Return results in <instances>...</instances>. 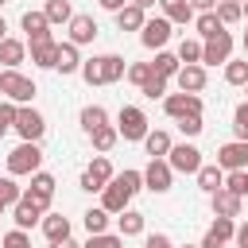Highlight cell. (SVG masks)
Masks as SVG:
<instances>
[{
	"instance_id": "obj_50",
	"label": "cell",
	"mask_w": 248,
	"mask_h": 248,
	"mask_svg": "<svg viewBox=\"0 0 248 248\" xmlns=\"http://www.w3.org/2000/svg\"><path fill=\"white\" fill-rule=\"evenodd\" d=\"M124 4H128V0H101V8H105V12H120Z\"/></svg>"
},
{
	"instance_id": "obj_8",
	"label": "cell",
	"mask_w": 248,
	"mask_h": 248,
	"mask_svg": "<svg viewBox=\"0 0 248 248\" xmlns=\"http://www.w3.org/2000/svg\"><path fill=\"white\" fill-rule=\"evenodd\" d=\"M167 163H170L174 174H198V167H202V151H198L194 143H170Z\"/></svg>"
},
{
	"instance_id": "obj_13",
	"label": "cell",
	"mask_w": 248,
	"mask_h": 248,
	"mask_svg": "<svg viewBox=\"0 0 248 248\" xmlns=\"http://www.w3.org/2000/svg\"><path fill=\"white\" fill-rule=\"evenodd\" d=\"M128 202H132V190L112 174V178L101 186V209H108V213H124V209H128Z\"/></svg>"
},
{
	"instance_id": "obj_29",
	"label": "cell",
	"mask_w": 248,
	"mask_h": 248,
	"mask_svg": "<svg viewBox=\"0 0 248 248\" xmlns=\"http://www.w3.org/2000/svg\"><path fill=\"white\" fill-rule=\"evenodd\" d=\"M232 232H236L232 217H213V225H209V232H205V244H229Z\"/></svg>"
},
{
	"instance_id": "obj_34",
	"label": "cell",
	"mask_w": 248,
	"mask_h": 248,
	"mask_svg": "<svg viewBox=\"0 0 248 248\" xmlns=\"http://www.w3.org/2000/svg\"><path fill=\"white\" fill-rule=\"evenodd\" d=\"M78 120H81V128H85V136H89L93 128H101V124H108V112H105L101 105H85Z\"/></svg>"
},
{
	"instance_id": "obj_18",
	"label": "cell",
	"mask_w": 248,
	"mask_h": 248,
	"mask_svg": "<svg viewBox=\"0 0 248 248\" xmlns=\"http://www.w3.org/2000/svg\"><path fill=\"white\" fill-rule=\"evenodd\" d=\"M97 39V19L93 16H70V43L74 46H85Z\"/></svg>"
},
{
	"instance_id": "obj_40",
	"label": "cell",
	"mask_w": 248,
	"mask_h": 248,
	"mask_svg": "<svg viewBox=\"0 0 248 248\" xmlns=\"http://www.w3.org/2000/svg\"><path fill=\"white\" fill-rule=\"evenodd\" d=\"M81 248H124V236H112V232H93Z\"/></svg>"
},
{
	"instance_id": "obj_59",
	"label": "cell",
	"mask_w": 248,
	"mask_h": 248,
	"mask_svg": "<svg viewBox=\"0 0 248 248\" xmlns=\"http://www.w3.org/2000/svg\"><path fill=\"white\" fill-rule=\"evenodd\" d=\"M4 4H8V0H0V8H4Z\"/></svg>"
},
{
	"instance_id": "obj_27",
	"label": "cell",
	"mask_w": 248,
	"mask_h": 248,
	"mask_svg": "<svg viewBox=\"0 0 248 248\" xmlns=\"http://www.w3.org/2000/svg\"><path fill=\"white\" fill-rule=\"evenodd\" d=\"M54 58H58V43H54V39L31 46V62H35L39 70H54Z\"/></svg>"
},
{
	"instance_id": "obj_49",
	"label": "cell",
	"mask_w": 248,
	"mask_h": 248,
	"mask_svg": "<svg viewBox=\"0 0 248 248\" xmlns=\"http://www.w3.org/2000/svg\"><path fill=\"white\" fill-rule=\"evenodd\" d=\"M190 8H194V12H213L217 0H190Z\"/></svg>"
},
{
	"instance_id": "obj_11",
	"label": "cell",
	"mask_w": 248,
	"mask_h": 248,
	"mask_svg": "<svg viewBox=\"0 0 248 248\" xmlns=\"http://www.w3.org/2000/svg\"><path fill=\"white\" fill-rule=\"evenodd\" d=\"M112 174H116V170H112L108 155H93V163L81 170V190H85V194H101V186H105Z\"/></svg>"
},
{
	"instance_id": "obj_3",
	"label": "cell",
	"mask_w": 248,
	"mask_h": 248,
	"mask_svg": "<svg viewBox=\"0 0 248 248\" xmlns=\"http://www.w3.org/2000/svg\"><path fill=\"white\" fill-rule=\"evenodd\" d=\"M116 132H120L124 140H132V143H143V136L151 132V128H147V112H143L140 105H120V112H116Z\"/></svg>"
},
{
	"instance_id": "obj_38",
	"label": "cell",
	"mask_w": 248,
	"mask_h": 248,
	"mask_svg": "<svg viewBox=\"0 0 248 248\" xmlns=\"http://www.w3.org/2000/svg\"><path fill=\"white\" fill-rule=\"evenodd\" d=\"M19 198H23V190L16 186V178H12V174H4V178H0V205H4V209H12Z\"/></svg>"
},
{
	"instance_id": "obj_42",
	"label": "cell",
	"mask_w": 248,
	"mask_h": 248,
	"mask_svg": "<svg viewBox=\"0 0 248 248\" xmlns=\"http://www.w3.org/2000/svg\"><path fill=\"white\" fill-rule=\"evenodd\" d=\"M0 248H31L27 229H12V232H4V236H0Z\"/></svg>"
},
{
	"instance_id": "obj_17",
	"label": "cell",
	"mask_w": 248,
	"mask_h": 248,
	"mask_svg": "<svg viewBox=\"0 0 248 248\" xmlns=\"http://www.w3.org/2000/svg\"><path fill=\"white\" fill-rule=\"evenodd\" d=\"M19 27L27 31V43H31V46H35V43H46V39H50V23H46V16H43V12H23Z\"/></svg>"
},
{
	"instance_id": "obj_23",
	"label": "cell",
	"mask_w": 248,
	"mask_h": 248,
	"mask_svg": "<svg viewBox=\"0 0 248 248\" xmlns=\"http://www.w3.org/2000/svg\"><path fill=\"white\" fill-rule=\"evenodd\" d=\"M89 140H93V151H97V155H108V151L116 147L120 132H116V124H101V128L89 132Z\"/></svg>"
},
{
	"instance_id": "obj_53",
	"label": "cell",
	"mask_w": 248,
	"mask_h": 248,
	"mask_svg": "<svg viewBox=\"0 0 248 248\" xmlns=\"http://www.w3.org/2000/svg\"><path fill=\"white\" fill-rule=\"evenodd\" d=\"M0 39H8V23H4V16H0Z\"/></svg>"
},
{
	"instance_id": "obj_55",
	"label": "cell",
	"mask_w": 248,
	"mask_h": 248,
	"mask_svg": "<svg viewBox=\"0 0 248 248\" xmlns=\"http://www.w3.org/2000/svg\"><path fill=\"white\" fill-rule=\"evenodd\" d=\"M202 248H225V244H205V240H202Z\"/></svg>"
},
{
	"instance_id": "obj_30",
	"label": "cell",
	"mask_w": 248,
	"mask_h": 248,
	"mask_svg": "<svg viewBox=\"0 0 248 248\" xmlns=\"http://www.w3.org/2000/svg\"><path fill=\"white\" fill-rule=\"evenodd\" d=\"M178 66H182V62H178V54H170V50H155L151 74H159V78H167V81H170V78L178 74Z\"/></svg>"
},
{
	"instance_id": "obj_9",
	"label": "cell",
	"mask_w": 248,
	"mask_h": 248,
	"mask_svg": "<svg viewBox=\"0 0 248 248\" xmlns=\"http://www.w3.org/2000/svg\"><path fill=\"white\" fill-rule=\"evenodd\" d=\"M54 186H58V182H54V174H46V170H35V174H31V186L23 190V198L46 213V209H50V202H54Z\"/></svg>"
},
{
	"instance_id": "obj_19",
	"label": "cell",
	"mask_w": 248,
	"mask_h": 248,
	"mask_svg": "<svg viewBox=\"0 0 248 248\" xmlns=\"http://www.w3.org/2000/svg\"><path fill=\"white\" fill-rule=\"evenodd\" d=\"M159 4V16H167L170 23H194V8H190V0H155Z\"/></svg>"
},
{
	"instance_id": "obj_14",
	"label": "cell",
	"mask_w": 248,
	"mask_h": 248,
	"mask_svg": "<svg viewBox=\"0 0 248 248\" xmlns=\"http://www.w3.org/2000/svg\"><path fill=\"white\" fill-rule=\"evenodd\" d=\"M217 167L221 170H248V140H232L217 147Z\"/></svg>"
},
{
	"instance_id": "obj_60",
	"label": "cell",
	"mask_w": 248,
	"mask_h": 248,
	"mask_svg": "<svg viewBox=\"0 0 248 248\" xmlns=\"http://www.w3.org/2000/svg\"><path fill=\"white\" fill-rule=\"evenodd\" d=\"M0 213H4V205H0Z\"/></svg>"
},
{
	"instance_id": "obj_15",
	"label": "cell",
	"mask_w": 248,
	"mask_h": 248,
	"mask_svg": "<svg viewBox=\"0 0 248 248\" xmlns=\"http://www.w3.org/2000/svg\"><path fill=\"white\" fill-rule=\"evenodd\" d=\"M174 85L182 93H202L205 89V66L202 62H182L178 74H174Z\"/></svg>"
},
{
	"instance_id": "obj_44",
	"label": "cell",
	"mask_w": 248,
	"mask_h": 248,
	"mask_svg": "<svg viewBox=\"0 0 248 248\" xmlns=\"http://www.w3.org/2000/svg\"><path fill=\"white\" fill-rule=\"evenodd\" d=\"M124 78H128L132 85H143V81L151 78V62H132V66L124 70Z\"/></svg>"
},
{
	"instance_id": "obj_28",
	"label": "cell",
	"mask_w": 248,
	"mask_h": 248,
	"mask_svg": "<svg viewBox=\"0 0 248 248\" xmlns=\"http://www.w3.org/2000/svg\"><path fill=\"white\" fill-rule=\"evenodd\" d=\"M170 143H174V140H170L163 128H155V132H147V136H143V147H147V155H151V159H167Z\"/></svg>"
},
{
	"instance_id": "obj_56",
	"label": "cell",
	"mask_w": 248,
	"mask_h": 248,
	"mask_svg": "<svg viewBox=\"0 0 248 248\" xmlns=\"http://www.w3.org/2000/svg\"><path fill=\"white\" fill-rule=\"evenodd\" d=\"M244 58H248V31H244Z\"/></svg>"
},
{
	"instance_id": "obj_43",
	"label": "cell",
	"mask_w": 248,
	"mask_h": 248,
	"mask_svg": "<svg viewBox=\"0 0 248 248\" xmlns=\"http://www.w3.org/2000/svg\"><path fill=\"white\" fill-rule=\"evenodd\" d=\"M232 132H236V140H248V101L236 105V112H232Z\"/></svg>"
},
{
	"instance_id": "obj_22",
	"label": "cell",
	"mask_w": 248,
	"mask_h": 248,
	"mask_svg": "<svg viewBox=\"0 0 248 248\" xmlns=\"http://www.w3.org/2000/svg\"><path fill=\"white\" fill-rule=\"evenodd\" d=\"M23 58H27V43H19V39H0V62H4V70H19Z\"/></svg>"
},
{
	"instance_id": "obj_10",
	"label": "cell",
	"mask_w": 248,
	"mask_h": 248,
	"mask_svg": "<svg viewBox=\"0 0 248 248\" xmlns=\"http://www.w3.org/2000/svg\"><path fill=\"white\" fill-rule=\"evenodd\" d=\"M170 19L167 16H155V19H143V27H140V43L147 46V50H163L167 43H170Z\"/></svg>"
},
{
	"instance_id": "obj_20",
	"label": "cell",
	"mask_w": 248,
	"mask_h": 248,
	"mask_svg": "<svg viewBox=\"0 0 248 248\" xmlns=\"http://www.w3.org/2000/svg\"><path fill=\"white\" fill-rule=\"evenodd\" d=\"M12 221H16V229H35V225L43 221V209L31 205L27 198H19V202L12 205Z\"/></svg>"
},
{
	"instance_id": "obj_54",
	"label": "cell",
	"mask_w": 248,
	"mask_h": 248,
	"mask_svg": "<svg viewBox=\"0 0 248 248\" xmlns=\"http://www.w3.org/2000/svg\"><path fill=\"white\" fill-rule=\"evenodd\" d=\"M240 8H244V19H248V0H240Z\"/></svg>"
},
{
	"instance_id": "obj_4",
	"label": "cell",
	"mask_w": 248,
	"mask_h": 248,
	"mask_svg": "<svg viewBox=\"0 0 248 248\" xmlns=\"http://www.w3.org/2000/svg\"><path fill=\"white\" fill-rule=\"evenodd\" d=\"M35 93H39V89H35V81H31L27 74H19V70H0V97H8V101H16V105H31Z\"/></svg>"
},
{
	"instance_id": "obj_47",
	"label": "cell",
	"mask_w": 248,
	"mask_h": 248,
	"mask_svg": "<svg viewBox=\"0 0 248 248\" xmlns=\"http://www.w3.org/2000/svg\"><path fill=\"white\" fill-rule=\"evenodd\" d=\"M143 248H174V240H170L167 232H151V236L143 240Z\"/></svg>"
},
{
	"instance_id": "obj_57",
	"label": "cell",
	"mask_w": 248,
	"mask_h": 248,
	"mask_svg": "<svg viewBox=\"0 0 248 248\" xmlns=\"http://www.w3.org/2000/svg\"><path fill=\"white\" fill-rule=\"evenodd\" d=\"M182 248H202V244H182Z\"/></svg>"
},
{
	"instance_id": "obj_46",
	"label": "cell",
	"mask_w": 248,
	"mask_h": 248,
	"mask_svg": "<svg viewBox=\"0 0 248 248\" xmlns=\"http://www.w3.org/2000/svg\"><path fill=\"white\" fill-rule=\"evenodd\" d=\"M178 128H182V136H202V128H205V124H202V116H182V120H178Z\"/></svg>"
},
{
	"instance_id": "obj_33",
	"label": "cell",
	"mask_w": 248,
	"mask_h": 248,
	"mask_svg": "<svg viewBox=\"0 0 248 248\" xmlns=\"http://www.w3.org/2000/svg\"><path fill=\"white\" fill-rule=\"evenodd\" d=\"M213 12H217V19H221L225 27L244 19V8H240V0H217V8H213Z\"/></svg>"
},
{
	"instance_id": "obj_41",
	"label": "cell",
	"mask_w": 248,
	"mask_h": 248,
	"mask_svg": "<svg viewBox=\"0 0 248 248\" xmlns=\"http://www.w3.org/2000/svg\"><path fill=\"white\" fill-rule=\"evenodd\" d=\"M140 93H143V97H151V101H155V97H167V78L151 74V78H147V81L140 85Z\"/></svg>"
},
{
	"instance_id": "obj_32",
	"label": "cell",
	"mask_w": 248,
	"mask_h": 248,
	"mask_svg": "<svg viewBox=\"0 0 248 248\" xmlns=\"http://www.w3.org/2000/svg\"><path fill=\"white\" fill-rule=\"evenodd\" d=\"M116 225H120V236H140L143 232V213L140 209H124L116 217Z\"/></svg>"
},
{
	"instance_id": "obj_25",
	"label": "cell",
	"mask_w": 248,
	"mask_h": 248,
	"mask_svg": "<svg viewBox=\"0 0 248 248\" xmlns=\"http://www.w3.org/2000/svg\"><path fill=\"white\" fill-rule=\"evenodd\" d=\"M143 19H147V12H143V8H136L132 0L116 12V27H120V31H140V27H143Z\"/></svg>"
},
{
	"instance_id": "obj_39",
	"label": "cell",
	"mask_w": 248,
	"mask_h": 248,
	"mask_svg": "<svg viewBox=\"0 0 248 248\" xmlns=\"http://www.w3.org/2000/svg\"><path fill=\"white\" fill-rule=\"evenodd\" d=\"M178 62H202V39H182L178 43Z\"/></svg>"
},
{
	"instance_id": "obj_16",
	"label": "cell",
	"mask_w": 248,
	"mask_h": 248,
	"mask_svg": "<svg viewBox=\"0 0 248 248\" xmlns=\"http://www.w3.org/2000/svg\"><path fill=\"white\" fill-rule=\"evenodd\" d=\"M209 202H213V217H240V209H244V198H240V194H232L229 186L213 190V194H209Z\"/></svg>"
},
{
	"instance_id": "obj_36",
	"label": "cell",
	"mask_w": 248,
	"mask_h": 248,
	"mask_svg": "<svg viewBox=\"0 0 248 248\" xmlns=\"http://www.w3.org/2000/svg\"><path fill=\"white\" fill-rule=\"evenodd\" d=\"M108 217H112V213L101 209V205L89 209V213H85V232H89V236H93V232H108Z\"/></svg>"
},
{
	"instance_id": "obj_12",
	"label": "cell",
	"mask_w": 248,
	"mask_h": 248,
	"mask_svg": "<svg viewBox=\"0 0 248 248\" xmlns=\"http://www.w3.org/2000/svg\"><path fill=\"white\" fill-rule=\"evenodd\" d=\"M170 182H174V170H170L167 159H151V163L143 167V186H147L151 194H167Z\"/></svg>"
},
{
	"instance_id": "obj_7",
	"label": "cell",
	"mask_w": 248,
	"mask_h": 248,
	"mask_svg": "<svg viewBox=\"0 0 248 248\" xmlns=\"http://www.w3.org/2000/svg\"><path fill=\"white\" fill-rule=\"evenodd\" d=\"M163 112L170 120H182V116H202V97L198 93H167L163 97Z\"/></svg>"
},
{
	"instance_id": "obj_1",
	"label": "cell",
	"mask_w": 248,
	"mask_h": 248,
	"mask_svg": "<svg viewBox=\"0 0 248 248\" xmlns=\"http://www.w3.org/2000/svg\"><path fill=\"white\" fill-rule=\"evenodd\" d=\"M124 70H128V62L120 54H93V58H81L78 74L85 78V85H112L124 78Z\"/></svg>"
},
{
	"instance_id": "obj_51",
	"label": "cell",
	"mask_w": 248,
	"mask_h": 248,
	"mask_svg": "<svg viewBox=\"0 0 248 248\" xmlns=\"http://www.w3.org/2000/svg\"><path fill=\"white\" fill-rule=\"evenodd\" d=\"M50 248H81V244H78V240H70V236H66V240H54V244H50Z\"/></svg>"
},
{
	"instance_id": "obj_58",
	"label": "cell",
	"mask_w": 248,
	"mask_h": 248,
	"mask_svg": "<svg viewBox=\"0 0 248 248\" xmlns=\"http://www.w3.org/2000/svg\"><path fill=\"white\" fill-rule=\"evenodd\" d=\"M244 93H248V81H244Z\"/></svg>"
},
{
	"instance_id": "obj_26",
	"label": "cell",
	"mask_w": 248,
	"mask_h": 248,
	"mask_svg": "<svg viewBox=\"0 0 248 248\" xmlns=\"http://www.w3.org/2000/svg\"><path fill=\"white\" fill-rule=\"evenodd\" d=\"M198 186H202L205 194L221 190V186H225V170H221L217 163H202V167H198Z\"/></svg>"
},
{
	"instance_id": "obj_2",
	"label": "cell",
	"mask_w": 248,
	"mask_h": 248,
	"mask_svg": "<svg viewBox=\"0 0 248 248\" xmlns=\"http://www.w3.org/2000/svg\"><path fill=\"white\" fill-rule=\"evenodd\" d=\"M43 167V147L31 143V140H19V147L8 151V174L19 178V174H35Z\"/></svg>"
},
{
	"instance_id": "obj_45",
	"label": "cell",
	"mask_w": 248,
	"mask_h": 248,
	"mask_svg": "<svg viewBox=\"0 0 248 248\" xmlns=\"http://www.w3.org/2000/svg\"><path fill=\"white\" fill-rule=\"evenodd\" d=\"M16 108H19L16 101H8V97L0 101V136H4V132H8L12 124H16Z\"/></svg>"
},
{
	"instance_id": "obj_21",
	"label": "cell",
	"mask_w": 248,
	"mask_h": 248,
	"mask_svg": "<svg viewBox=\"0 0 248 248\" xmlns=\"http://www.w3.org/2000/svg\"><path fill=\"white\" fill-rule=\"evenodd\" d=\"M54 70H58V74H78V70H81V54H78V46H74L70 39H66V43H58Z\"/></svg>"
},
{
	"instance_id": "obj_5",
	"label": "cell",
	"mask_w": 248,
	"mask_h": 248,
	"mask_svg": "<svg viewBox=\"0 0 248 248\" xmlns=\"http://www.w3.org/2000/svg\"><path fill=\"white\" fill-rule=\"evenodd\" d=\"M229 58H232V35H229V27L217 31V35H209V39H202V66H225Z\"/></svg>"
},
{
	"instance_id": "obj_52",
	"label": "cell",
	"mask_w": 248,
	"mask_h": 248,
	"mask_svg": "<svg viewBox=\"0 0 248 248\" xmlns=\"http://www.w3.org/2000/svg\"><path fill=\"white\" fill-rule=\"evenodd\" d=\"M132 4H136V8H143V12H147V8H151V4H155V0H132Z\"/></svg>"
},
{
	"instance_id": "obj_24",
	"label": "cell",
	"mask_w": 248,
	"mask_h": 248,
	"mask_svg": "<svg viewBox=\"0 0 248 248\" xmlns=\"http://www.w3.org/2000/svg\"><path fill=\"white\" fill-rule=\"evenodd\" d=\"M43 232H46V240L54 244V240H66L70 236V217H62V213H43Z\"/></svg>"
},
{
	"instance_id": "obj_31",
	"label": "cell",
	"mask_w": 248,
	"mask_h": 248,
	"mask_svg": "<svg viewBox=\"0 0 248 248\" xmlns=\"http://www.w3.org/2000/svg\"><path fill=\"white\" fill-rule=\"evenodd\" d=\"M194 31H198V39H209V35L225 31V23L217 19V12H198L194 16Z\"/></svg>"
},
{
	"instance_id": "obj_35",
	"label": "cell",
	"mask_w": 248,
	"mask_h": 248,
	"mask_svg": "<svg viewBox=\"0 0 248 248\" xmlns=\"http://www.w3.org/2000/svg\"><path fill=\"white\" fill-rule=\"evenodd\" d=\"M43 16H46V23L54 27V23H70V0H46V8H43Z\"/></svg>"
},
{
	"instance_id": "obj_6",
	"label": "cell",
	"mask_w": 248,
	"mask_h": 248,
	"mask_svg": "<svg viewBox=\"0 0 248 248\" xmlns=\"http://www.w3.org/2000/svg\"><path fill=\"white\" fill-rule=\"evenodd\" d=\"M12 128L19 132V140L39 143V140H43V132H46V120H43V112H39V108L19 105V108H16V124H12Z\"/></svg>"
},
{
	"instance_id": "obj_48",
	"label": "cell",
	"mask_w": 248,
	"mask_h": 248,
	"mask_svg": "<svg viewBox=\"0 0 248 248\" xmlns=\"http://www.w3.org/2000/svg\"><path fill=\"white\" fill-rule=\"evenodd\" d=\"M232 240H236V248H248V221H244V225H236Z\"/></svg>"
},
{
	"instance_id": "obj_37",
	"label": "cell",
	"mask_w": 248,
	"mask_h": 248,
	"mask_svg": "<svg viewBox=\"0 0 248 248\" xmlns=\"http://www.w3.org/2000/svg\"><path fill=\"white\" fill-rule=\"evenodd\" d=\"M225 81H229V85H244V81H248V58H236V62L229 58V62H225Z\"/></svg>"
}]
</instances>
